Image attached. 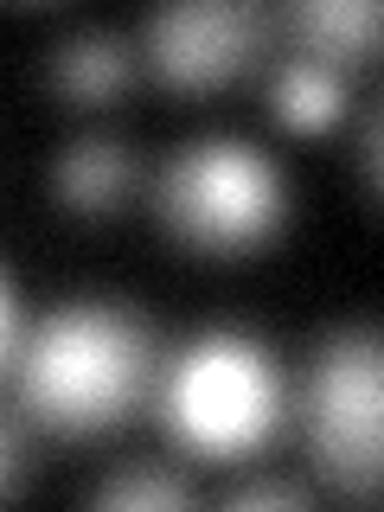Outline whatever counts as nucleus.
Wrapping results in <instances>:
<instances>
[{"label": "nucleus", "instance_id": "obj_1", "mask_svg": "<svg viewBox=\"0 0 384 512\" xmlns=\"http://www.w3.org/2000/svg\"><path fill=\"white\" fill-rule=\"evenodd\" d=\"M13 378L26 384V410L64 436L116 429L154 378L148 320L122 301H64L58 314L39 320Z\"/></svg>", "mask_w": 384, "mask_h": 512}, {"label": "nucleus", "instance_id": "obj_2", "mask_svg": "<svg viewBox=\"0 0 384 512\" xmlns=\"http://www.w3.org/2000/svg\"><path fill=\"white\" fill-rule=\"evenodd\" d=\"M154 212L173 244L199 256H237L276 237V224L288 218V180L256 141L199 135L167 154L154 180Z\"/></svg>", "mask_w": 384, "mask_h": 512}, {"label": "nucleus", "instance_id": "obj_3", "mask_svg": "<svg viewBox=\"0 0 384 512\" xmlns=\"http://www.w3.org/2000/svg\"><path fill=\"white\" fill-rule=\"evenodd\" d=\"M282 416V372L263 340L244 327H205L160 372V423L192 455L231 461L250 455Z\"/></svg>", "mask_w": 384, "mask_h": 512}, {"label": "nucleus", "instance_id": "obj_4", "mask_svg": "<svg viewBox=\"0 0 384 512\" xmlns=\"http://www.w3.org/2000/svg\"><path fill=\"white\" fill-rule=\"evenodd\" d=\"M308 455L320 480L352 500L384 493V327H340L327 333L308 365L301 391Z\"/></svg>", "mask_w": 384, "mask_h": 512}, {"label": "nucleus", "instance_id": "obj_5", "mask_svg": "<svg viewBox=\"0 0 384 512\" xmlns=\"http://www.w3.org/2000/svg\"><path fill=\"white\" fill-rule=\"evenodd\" d=\"M269 26L276 20L256 0H173V7H154L141 20V58L160 84L205 90L250 71Z\"/></svg>", "mask_w": 384, "mask_h": 512}, {"label": "nucleus", "instance_id": "obj_6", "mask_svg": "<svg viewBox=\"0 0 384 512\" xmlns=\"http://www.w3.org/2000/svg\"><path fill=\"white\" fill-rule=\"evenodd\" d=\"M135 173H141V160L135 148H128L122 135H77V141H64L58 160H52V192H58V205L64 212H77V218H103V212H116V205L135 192Z\"/></svg>", "mask_w": 384, "mask_h": 512}, {"label": "nucleus", "instance_id": "obj_7", "mask_svg": "<svg viewBox=\"0 0 384 512\" xmlns=\"http://www.w3.org/2000/svg\"><path fill=\"white\" fill-rule=\"evenodd\" d=\"M45 77H52L64 103H109L135 77V52L109 26H71L45 45Z\"/></svg>", "mask_w": 384, "mask_h": 512}, {"label": "nucleus", "instance_id": "obj_8", "mask_svg": "<svg viewBox=\"0 0 384 512\" xmlns=\"http://www.w3.org/2000/svg\"><path fill=\"white\" fill-rule=\"evenodd\" d=\"M282 26L295 32V45L308 58H327L346 71V64L372 58V45L384 32V7H372V0H295L282 13Z\"/></svg>", "mask_w": 384, "mask_h": 512}, {"label": "nucleus", "instance_id": "obj_9", "mask_svg": "<svg viewBox=\"0 0 384 512\" xmlns=\"http://www.w3.org/2000/svg\"><path fill=\"white\" fill-rule=\"evenodd\" d=\"M269 109L295 128H327L346 109V71L327 58H288L276 77H269Z\"/></svg>", "mask_w": 384, "mask_h": 512}, {"label": "nucleus", "instance_id": "obj_10", "mask_svg": "<svg viewBox=\"0 0 384 512\" xmlns=\"http://www.w3.org/2000/svg\"><path fill=\"white\" fill-rule=\"evenodd\" d=\"M90 500L96 506H186L192 487L167 468V461H122V468H109L90 487Z\"/></svg>", "mask_w": 384, "mask_h": 512}, {"label": "nucleus", "instance_id": "obj_11", "mask_svg": "<svg viewBox=\"0 0 384 512\" xmlns=\"http://www.w3.org/2000/svg\"><path fill=\"white\" fill-rule=\"evenodd\" d=\"M352 160H359L365 186H372V199L384 205V90L372 103L359 109V135H352Z\"/></svg>", "mask_w": 384, "mask_h": 512}, {"label": "nucleus", "instance_id": "obj_12", "mask_svg": "<svg viewBox=\"0 0 384 512\" xmlns=\"http://www.w3.org/2000/svg\"><path fill=\"white\" fill-rule=\"evenodd\" d=\"M224 500H231V506H308V487L263 474V480H244V487H231Z\"/></svg>", "mask_w": 384, "mask_h": 512}, {"label": "nucleus", "instance_id": "obj_13", "mask_svg": "<svg viewBox=\"0 0 384 512\" xmlns=\"http://www.w3.org/2000/svg\"><path fill=\"white\" fill-rule=\"evenodd\" d=\"M0 333H7V372H20L26 365V295H20V276L7 269V314H0Z\"/></svg>", "mask_w": 384, "mask_h": 512}, {"label": "nucleus", "instance_id": "obj_14", "mask_svg": "<svg viewBox=\"0 0 384 512\" xmlns=\"http://www.w3.org/2000/svg\"><path fill=\"white\" fill-rule=\"evenodd\" d=\"M32 474V436H26V410H7V493H20Z\"/></svg>", "mask_w": 384, "mask_h": 512}]
</instances>
